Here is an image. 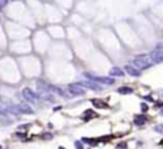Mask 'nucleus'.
I'll return each mask as SVG.
<instances>
[{
  "label": "nucleus",
  "instance_id": "obj_4",
  "mask_svg": "<svg viewBox=\"0 0 163 149\" xmlns=\"http://www.w3.org/2000/svg\"><path fill=\"white\" fill-rule=\"evenodd\" d=\"M68 91L71 93V95H84L85 94V88H82L78 83L69 84V86H68Z\"/></svg>",
  "mask_w": 163,
  "mask_h": 149
},
{
  "label": "nucleus",
  "instance_id": "obj_17",
  "mask_svg": "<svg viewBox=\"0 0 163 149\" xmlns=\"http://www.w3.org/2000/svg\"><path fill=\"white\" fill-rule=\"evenodd\" d=\"M113 136H103V137H98V142H110Z\"/></svg>",
  "mask_w": 163,
  "mask_h": 149
},
{
  "label": "nucleus",
  "instance_id": "obj_23",
  "mask_svg": "<svg viewBox=\"0 0 163 149\" xmlns=\"http://www.w3.org/2000/svg\"><path fill=\"white\" fill-rule=\"evenodd\" d=\"M7 2H9V0H0V10H2L6 4H7Z\"/></svg>",
  "mask_w": 163,
  "mask_h": 149
},
{
  "label": "nucleus",
  "instance_id": "obj_5",
  "mask_svg": "<svg viewBox=\"0 0 163 149\" xmlns=\"http://www.w3.org/2000/svg\"><path fill=\"white\" fill-rule=\"evenodd\" d=\"M149 57H150L152 62H155V64H160V62H163V49L156 48V49L153 51Z\"/></svg>",
  "mask_w": 163,
  "mask_h": 149
},
{
  "label": "nucleus",
  "instance_id": "obj_15",
  "mask_svg": "<svg viewBox=\"0 0 163 149\" xmlns=\"http://www.w3.org/2000/svg\"><path fill=\"white\" fill-rule=\"evenodd\" d=\"M117 91L120 93V94H130V93H133V88H130V87H120Z\"/></svg>",
  "mask_w": 163,
  "mask_h": 149
},
{
  "label": "nucleus",
  "instance_id": "obj_22",
  "mask_svg": "<svg viewBox=\"0 0 163 149\" xmlns=\"http://www.w3.org/2000/svg\"><path fill=\"white\" fill-rule=\"evenodd\" d=\"M29 126L30 124H20V126H19V130H28Z\"/></svg>",
  "mask_w": 163,
  "mask_h": 149
},
{
  "label": "nucleus",
  "instance_id": "obj_27",
  "mask_svg": "<svg viewBox=\"0 0 163 149\" xmlns=\"http://www.w3.org/2000/svg\"><path fill=\"white\" fill-rule=\"evenodd\" d=\"M58 149H65V148H64V146H59V148Z\"/></svg>",
  "mask_w": 163,
  "mask_h": 149
},
{
  "label": "nucleus",
  "instance_id": "obj_28",
  "mask_svg": "<svg viewBox=\"0 0 163 149\" xmlns=\"http://www.w3.org/2000/svg\"><path fill=\"white\" fill-rule=\"evenodd\" d=\"M0 149H2V146H0Z\"/></svg>",
  "mask_w": 163,
  "mask_h": 149
},
{
  "label": "nucleus",
  "instance_id": "obj_6",
  "mask_svg": "<svg viewBox=\"0 0 163 149\" xmlns=\"http://www.w3.org/2000/svg\"><path fill=\"white\" fill-rule=\"evenodd\" d=\"M82 88H88V90H94V91H100L101 87L98 86V84L92 83V81H81V83H78Z\"/></svg>",
  "mask_w": 163,
  "mask_h": 149
},
{
  "label": "nucleus",
  "instance_id": "obj_13",
  "mask_svg": "<svg viewBox=\"0 0 163 149\" xmlns=\"http://www.w3.org/2000/svg\"><path fill=\"white\" fill-rule=\"evenodd\" d=\"M82 143H88L90 146H95L98 145V139H92V137H82Z\"/></svg>",
  "mask_w": 163,
  "mask_h": 149
},
{
  "label": "nucleus",
  "instance_id": "obj_20",
  "mask_svg": "<svg viewBox=\"0 0 163 149\" xmlns=\"http://www.w3.org/2000/svg\"><path fill=\"white\" fill-rule=\"evenodd\" d=\"M42 137H43L45 141H49V139H52V135H51V133H43V135H42Z\"/></svg>",
  "mask_w": 163,
  "mask_h": 149
},
{
  "label": "nucleus",
  "instance_id": "obj_19",
  "mask_svg": "<svg viewBox=\"0 0 163 149\" xmlns=\"http://www.w3.org/2000/svg\"><path fill=\"white\" fill-rule=\"evenodd\" d=\"M140 109H142V112H143V113H146L147 110H149V106H147L146 103H142V106H140Z\"/></svg>",
  "mask_w": 163,
  "mask_h": 149
},
{
  "label": "nucleus",
  "instance_id": "obj_21",
  "mask_svg": "<svg viewBox=\"0 0 163 149\" xmlns=\"http://www.w3.org/2000/svg\"><path fill=\"white\" fill-rule=\"evenodd\" d=\"M116 149H127V145H126L124 142H121V143H118V145L116 146Z\"/></svg>",
  "mask_w": 163,
  "mask_h": 149
},
{
  "label": "nucleus",
  "instance_id": "obj_10",
  "mask_svg": "<svg viewBox=\"0 0 163 149\" xmlns=\"http://www.w3.org/2000/svg\"><path fill=\"white\" fill-rule=\"evenodd\" d=\"M126 72H127V74H130V75H133V77H139L142 71H139L137 68H134V67L130 64V65H126Z\"/></svg>",
  "mask_w": 163,
  "mask_h": 149
},
{
  "label": "nucleus",
  "instance_id": "obj_14",
  "mask_svg": "<svg viewBox=\"0 0 163 149\" xmlns=\"http://www.w3.org/2000/svg\"><path fill=\"white\" fill-rule=\"evenodd\" d=\"M42 97L46 100V101H51V103H54L55 101V97L51 93H48V91H45V93H42Z\"/></svg>",
  "mask_w": 163,
  "mask_h": 149
},
{
  "label": "nucleus",
  "instance_id": "obj_11",
  "mask_svg": "<svg viewBox=\"0 0 163 149\" xmlns=\"http://www.w3.org/2000/svg\"><path fill=\"white\" fill-rule=\"evenodd\" d=\"M97 117V113L94 112V110H85L82 114V120L84 122H88V120H91V119H95Z\"/></svg>",
  "mask_w": 163,
  "mask_h": 149
},
{
  "label": "nucleus",
  "instance_id": "obj_16",
  "mask_svg": "<svg viewBox=\"0 0 163 149\" xmlns=\"http://www.w3.org/2000/svg\"><path fill=\"white\" fill-rule=\"evenodd\" d=\"M155 132L162 133V135H163V123L162 124H156V126H155Z\"/></svg>",
  "mask_w": 163,
  "mask_h": 149
},
{
  "label": "nucleus",
  "instance_id": "obj_2",
  "mask_svg": "<svg viewBox=\"0 0 163 149\" xmlns=\"http://www.w3.org/2000/svg\"><path fill=\"white\" fill-rule=\"evenodd\" d=\"M84 77L88 81H92V83H95V84H105V86H113L114 84V78H111V77H97V75H92L90 72H85Z\"/></svg>",
  "mask_w": 163,
  "mask_h": 149
},
{
  "label": "nucleus",
  "instance_id": "obj_24",
  "mask_svg": "<svg viewBox=\"0 0 163 149\" xmlns=\"http://www.w3.org/2000/svg\"><path fill=\"white\" fill-rule=\"evenodd\" d=\"M0 114H3V116H7V110L4 107H0Z\"/></svg>",
  "mask_w": 163,
  "mask_h": 149
},
{
  "label": "nucleus",
  "instance_id": "obj_8",
  "mask_svg": "<svg viewBox=\"0 0 163 149\" xmlns=\"http://www.w3.org/2000/svg\"><path fill=\"white\" fill-rule=\"evenodd\" d=\"M91 103L94 104L95 109H108V104L105 103L104 100H100V99H92Z\"/></svg>",
  "mask_w": 163,
  "mask_h": 149
},
{
  "label": "nucleus",
  "instance_id": "obj_25",
  "mask_svg": "<svg viewBox=\"0 0 163 149\" xmlns=\"http://www.w3.org/2000/svg\"><path fill=\"white\" fill-rule=\"evenodd\" d=\"M144 100H147V101H153V97H152V95H146Z\"/></svg>",
  "mask_w": 163,
  "mask_h": 149
},
{
  "label": "nucleus",
  "instance_id": "obj_26",
  "mask_svg": "<svg viewBox=\"0 0 163 149\" xmlns=\"http://www.w3.org/2000/svg\"><path fill=\"white\" fill-rule=\"evenodd\" d=\"M16 136H17V137H25V133H20V132H17V133H16Z\"/></svg>",
  "mask_w": 163,
  "mask_h": 149
},
{
  "label": "nucleus",
  "instance_id": "obj_7",
  "mask_svg": "<svg viewBox=\"0 0 163 149\" xmlns=\"http://www.w3.org/2000/svg\"><path fill=\"white\" fill-rule=\"evenodd\" d=\"M17 107H19V112H20V114H23V113H25V114H33V109L30 107L29 104L20 103Z\"/></svg>",
  "mask_w": 163,
  "mask_h": 149
},
{
  "label": "nucleus",
  "instance_id": "obj_1",
  "mask_svg": "<svg viewBox=\"0 0 163 149\" xmlns=\"http://www.w3.org/2000/svg\"><path fill=\"white\" fill-rule=\"evenodd\" d=\"M152 64H153V62H152L149 55H139V57H136V58L133 59V64H131V65H133L134 68H137L139 71H143V70L150 68Z\"/></svg>",
  "mask_w": 163,
  "mask_h": 149
},
{
  "label": "nucleus",
  "instance_id": "obj_3",
  "mask_svg": "<svg viewBox=\"0 0 163 149\" xmlns=\"http://www.w3.org/2000/svg\"><path fill=\"white\" fill-rule=\"evenodd\" d=\"M22 95H23V99H25L26 101H29V103H36V101L39 100V95L36 94V93H33V91L28 87L22 90Z\"/></svg>",
  "mask_w": 163,
  "mask_h": 149
},
{
  "label": "nucleus",
  "instance_id": "obj_12",
  "mask_svg": "<svg viewBox=\"0 0 163 149\" xmlns=\"http://www.w3.org/2000/svg\"><path fill=\"white\" fill-rule=\"evenodd\" d=\"M134 124L136 126H143V124L147 122V117L144 116V114H139V116H134Z\"/></svg>",
  "mask_w": 163,
  "mask_h": 149
},
{
  "label": "nucleus",
  "instance_id": "obj_18",
  "mask_svg": "<svg viewBox=\"0 0 163 149\" xmlns=\"http://www.w3.org/2000/svg\"><path fill=\"white\" fill-rule=\"evenodd\" d=\"M74 145H75L77 149H84V145H82V142H81V141H75V143H74Z\"/></svg>",
  "mask_w": 163,
  "mask_h": 149
},
{
  "label": "nucleus",
  "instance_id": "obj_9",
  "mask_svg": "<svg viewBox=\"0 0 163 149\" xmlns=\"http://www.w3.org/2000/svg\"><path fill=\"white\" fill-rule=\"evenodd\" d=\"M110 75H111V78H114V77H124V71L121 68H118V67H113L110 70Z\"/></svg>",
  "mask_w": 163,
  "mask_h": 149
}]
</instances>
